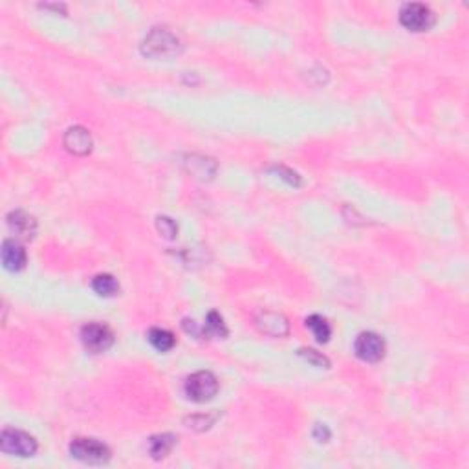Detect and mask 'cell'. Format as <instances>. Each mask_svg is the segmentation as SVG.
Instances as JSON below:
<instances>
[{
    "mask_svg": "<svg viewBox=\"0 0 469 469\" xmlns=\"http://www.w3.org/2000/svg\"><path fill=\"white\" fill-rule=\"evenodd\" d=\"M142 52L143 55L152 59H171L182 52V43L173 31L154 28L143 40Z\"/></svg>",
    "mask_w": 469,
    "mask_h": 469,
    "instance_id": "obj_1",
    "label": "cell"
},
{
    "mask_svg": "<svg viewBox=\"0 0 469 469\" xmlns=\"http://www.w3.org/2000/svg\"><path fill=\"white\" fill-rule=\"evenodd\" d=\"M70 455L76 460L90 465H103L111 460V447L96 439H74L70 443Z\"/></svg>",
    "mask_w": 469,
    "mask_h": 469,
    "instance_id": "obj_2",
    "label": "cell"
},
{
    "mask_svg": "<svg viewBox=\"0 0 469 469\" xmlns=\"http://www.w3.org/2000/svg\"><path fill=\"white\" fill-rule=\"evenodd\" d=\"M0 449L6 455H13L21 456V458H28V456H33L39 449V443L37 440L31 436V434L24 433L21 429H8L2 431L0 434Z\"/></svg>",
    "mask_w": 469,
    "mask_h": 469,
    "instance_id": "obj_3",
    "label": "cell"
},
{
    "mask_svg": "<svg viewBox=\"0 0 469 469\" xmlns=\"http://www.w3.org/2000/svg\"><path fill=\"white\" fill-rule=\"evenodd\" d=\"M218 392L217 376L209 371H198L186 380V396L195 403H205Z\"/></svg>",
    "mask_w": 469,
    "mask_h": 469,
    "instance_id": "obj_4",
    "label": "cell"
},
{
    "mask_svg": "<svg viewBox=\"0 0 469 469\" xmlns=\"http://www.w3.org/2000/svg\"><path fill=\"white\" fill-rule=\"evenodd\" d=\"M400 23L409 31L420 33V31H427L433 28L434 13L429 6L420 4V2H411V4H405L400 9Z\"/></svg>",
    "mask_w": 469,
    "mask_h": 469,
    "instance_id": "obj_5",
    "label": "cell"
},
{
    "mask_svg": "<svg viewBox=\"0 0 469 469\" xmlns=\"http://www.w3.org/2000/svg\"><path fill=\"white\" fill-rule=\"evenodd\" d=\"M81 341L92 354H101L114 345V332L103 323H89L81 328Z\"/></svg>",
    "mask_w": 469,
    "mask_h": 469,
    "instance_id": "obj_6",
    "label": "cell"
},
{
    "mask_svg": "<svg viewBox=\"0 0 469 469\" xmlns=\"http://www.w3.org/2000/svg\"><path fill=\"white\" fill-rule=\"evenodd\" d=\"M354 352L361 361L378 363L385 356V341L376 332H361L356 337Z\"/></svg>",
    "mask_w": 469,
    "mask_h": 469,
    "instance_id": "obj_7",
    "label": "cell"
},
{
    "mask_svg": "<svg viewBox=\"0 0 469 469\" xmlns=\"http://www.w3.org/2000/svg\"><path fill=\"white\" fill-rule=\"evenodd\" d=\"M62 143H64V147H67L68 152H72V154H76V156L90 154V151H92V147H94L90 132L84 129V127H79V125H76V127H70V129L64 132Z\"/></svg>",
    "mask_w": 469,
    "mask_h": 469,
    "instance_id": "obj_8",
    "label": "cell"
},
{
    "mask_svg": "<svg viewBox=\"0 0 469 469\" xmlns=\"http://www.w3.org/2000/svg\"><path fill=\"white\" fill-rule=\"evenodd\" d=\"M255 324L262 334L271 337H284L290 332V323L283 314L277 312H261L255 319Z\"/></svg>",
    "mask_w": 469,
    "mask_h": 469,
    "instance_id": "obj_9",
    "label": "cell"
},
{
    "mask_svg": "<svg viewBox=\"0 0 469 469\" xmlns=\"http://www.w3.org/2000/svg\"><path fill=\"white\" fill-rule=\"evenodd\" d=\"M2 264L9 271H21L28 262V255L24 246L18 240L8 239L2 244Z\"/></svg>",
    "mask_w": 469,
    "mask_h": 469,
    "instance_id": "obj_10",
    "label": "cell"
},
{
    "mask_svg": "<svg viewBox=\"0 0 469 469\" xmlns=\"http://www.w3.org/2000/svg\"><path fill=\"white\" fill-rule=\"evenodd\" d=\"M8 226L11 231L23 237V239H33L37 233V220L24 211H11L8 215Z\"/></svg>",
    "mask_w": 469,
    "mask_h": 469,
    "instance_id": "obj_11",
    "label": "cell"
},
{
    "mask_svg": "<svg viewBox=\"0 0 469 469\" xmlns=\"http://www.w3.org/2000/svg\"><path fill=\"white\" fill-rule=\"evenodd\" d=\"M174 443H176V436L171 433H164V434H154L149 440V451H151L152 458L156 460H162L169 453L173 451Z\"/></svg>",
    "mask_w": 469,
    "mask_h": 469,
    "instance_id": "obj_12",
    "label": "cell"
},
{
    "mask_svg": "<svg viewBox=\"0 0 469 469\" xmlns=\"http://www.w3.org/2000/svg\"><path fill=\"white\" fill-rule=\"evenodd\" d=\"M92 290L101 297H114L120 292V283L115 281L114 275H96L92 279Z\"/></svg>",
    "mask_w": 469,
    "mask_h": 469,
    "instance_id": "obj_13",
    "label": "cell"
},
{
    "mask_svg": "<svg viewBox=\"0 0 469 469\" xmlns=\"http://www.w3.org/2000/svg\"><path fill=\"white\" fill-rule=\"evenodd\" d=\"M149 343L154 346L158 352H169L176 345V337L173 332H169L165 328H151L149 330Z\"/></svg>",
    "mask_w": 469,
    "mask_h": 469,
    "instance_id": "obj_14",
    "label": "cell"
},
{
    "mask_svg": "<svg viewBox=\"0 0 469 469\" xmlns=\"http://www.w3.org/2000/svg\"><path fill=\"white\" fill-rule=\"evenodd\" d=\"M306 327L310 328L312 334H314V337L319 343H328V339L332 336V327H330V323H328L323 315H310V317L306 319Z\"/></svg>",
    "mask_w": 469,
    "mask_h": 469,
    "instance_id": "obj_15",
    "label": "cell"
},
{
    "mask_svg": "<svg viewBox=\"0 0 469 469\" xmlns=\"http://www.w3.org/2000/svg\"><path fill=\"white\" fill-rule=\"evenodd\" d=\"M205 336H215V337H226L227 336V328L224 319L218 312H209L208 317H205V327H204Z\"/></svg>",
    "mask_w": 469,
    "mask_h": 469,
    "instance_id": "obj_16",
    "label": "cell"
},
{
    "mask_svg": "<svg viewBox=\"0 0 469 469\" xmlns=\"http://www.w3.org/2000/svg\"><path fill=\"white\" fill-rule=\"evenodd\" d=\"M299 356L305 358L308 363H312L314 367H321V368H328L330 367V361H328L327 356H323L321 352L314 349H299Z\"/></svg>",
    "mask_w": 469,
    "mask_h": 469,
    "instance_id": "obj_17",
    "label": "cell"
},
{
    "mask_svg": "<svg viewBox=\"0 0 469 469\" xmlns=\"http://www.w3.org/2000/svg\"><path fill=\"white\" fill-rule=\"evenodd\" d=\"M156 227L165 239H174L178 234V224L169 217H158L156 218Z\"/></svg>",
    "mask_w": 469,
    "mask_h": 469,
    "instance_id": "obj_18",
    "label": "cell"
},
{
    "mask_svg": "<svg viewBox=\"0 0 469 469\" xmlns=\"http://www.w3.org/2000/svg\"><path fill=\"white\" fill-rule=\"evenodd\" d=\"M273 173L279 174L281 178H283L284 182H288L292 187H299L301 186V176L295 173V171H292V169L288 167H283V165H279V167H273L271 169Z\"/></svg>",
    "mask_w": 469,
    "mask_h": 469,
    "instance_id": "obj_19",
    "label": "cell"
},
{
    "mask_svg": "<svg viewBox=\"0 0 469 469\" xmlns=\"http://www.w3.org/2000/svg\"><path fill=\"white\" fill-rule=\"evenodd\" d=\"M187 424H189L187 427H193V429H196V425H202L200 431H204V429H209V427L215 424V417H205V414H202V417H193L187 420Z\"/></svg>",
    "mask_w": 469,
    "mask_h": 469,
    "instance_id": "obj_20",
    "label": "cell"
},
{
    "mask_svg": "<svg viewBox=\"0 0 469 469\" xmlns=\"http://www.w3.org/2000/svg\"><path fill=\"white\" fill-rule=\"evenodd\" d=\"M312 434H314V439L317 440V442H328V439H330V429H328L324 424H317Z\"/></svg>",
    "mask_w": 469,
    "mask_h": 469,
    "instance_id": "obj_21",
    "label": "cell"
}]
</instances>
